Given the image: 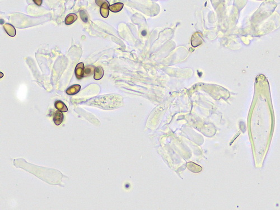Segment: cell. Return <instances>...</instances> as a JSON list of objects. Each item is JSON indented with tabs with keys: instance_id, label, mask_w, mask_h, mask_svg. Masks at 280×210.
I'll return each instance as SVG.
<instances>
[{
	"instance_id": "obj_1",
	"label": "cell",
	"mask_w": 280,
	"mask_h": 210,
	"mask_svg": "<svg viewBox=\"0 0 280 210\" xmlns=\"http://www.w3.org/2000/svg\"><path fill=\"white\" fill-rule=\"evenodd\" d=\"M123 100L121 95L109 94L95 98L93 100L92 104L104 109H114L121 107Z\"/></svg>"
},
{
	"instance_id": "obj_2",
	"label": "cell",
	"mask_w": 280,
	"mask_h": 210,
	"mask_svg": "<svg viewBox=\"0 0 280 210\" xmlns=\"http://www.w3.org/2000/svg\"><path fill=\"white\" fill-rule=\"evenodd\" d=\"M84 64L83 62L78 64L75 69V76L78 80H81L84 77Z\"/></svg>"
},
{
	"instance_id": "obj_3",
	"label": "cell",
	"mask_w": 280,
	"mask_h": 210,
	"mask_svg": "<svg viewBox=\"0 0 280 210\" xmlns=\"http://www.w3.org/2000/svg\"><path fill=\"white\" fill-rule=\"evenodd\" d=\"M64 114L61 111H56L53 116V121L56 126H59L64 121Z\"/></svg>"
},
{
	"instance_id": "obj_4",
	"label": "cell",
	"mask_w": 280,
	"mask_h": 210,
	"mask_svg": "<svg viewBox=\"0 0 280 210\" xmlns=\"http://www.w3.org/2000/svg\"><path fill=\"white\" fill-rule=\"evenodd\" d=\"M109 11V3L107 1L106 2L104 3L103 5L100 6V14L103 17L107 18L108 17Z\"/></svg>"
},
{
	"instance_id": "obj_5",
	"label": "cell",
	"mask_w": 280,
	"mask_h": 210,
	"mask_svg": "<svg viewBox=\"0 0 280 210\" xmlns=\"http://www.w3.org/2000/svg\"><path fill=\"white\" fill-rule=\"evenodd\" d=\"M3 28L9 36L14 37L16 36L17 31L13 25L10 24H5L3 26Z\"/></svg>"
},
{
	"instance_id": "obj_6",
	"label": "cell",
	"mask_w": 280,
	"mask_h": 210,
	"mask_svg": "<svg viewBox=\"0 0 280 210\" xmlns=\"http://www.w3.org/2000/svg\"><path fill=\"white\" fill-rule=\"evenodd\" d=\"M81 89V86L78 84H75L70 86L67 88L66 93L69 95H74L78 93Z\"/></svg>"
},
{
	"instance_id": "obj_7",
	"label": "cell",
	"mask_w": 280,
	"mask_h": 210,
	"mask_svg": "<svg viewBox=\"0 0 280 210\" xmlns=\"http://www.w3.org/2000/svg\"><path fill=\"white\" fill-rule=\"evenodd\" d=\"M55 106L57 110L62 112H66L68 111L66 105L61 100H57L55 103Z\"/></svg>"
},
{
	"instance_id": "obj_8",
	"label": "cell",
	"mask_w": 280,
	"mask_h": 210,
	"mask_svg": "<svg viewBox=\"0 0 280 210\" xmlns=\"http://www.w3.org/2000/svg\"><path fill=\"white\" fill-rule=\"evenodd\" d=\"M104 75V70L102 67L97 66L95 68V69L94 75V78L96 80H99L101 79H102Z\"/></svg>"
},
{
	"instance_id": "obj_9",
	"label": "cell",
	"mask_w": 280,
	"mask_h": 210,
	"mask_svg": "<svg viewBox=\"0 0 280 210\" xmlns=\"http://www.w3.org/2000/svg\"><path fill=\"white\" fill-rule=\"evenodd\" d=\"M123 3L117 2L109 6V10L113 12H118L121 11L123 7Z\"/></svg>"
},
{
	"instance_id": "obj_10",
	"label": "cell",
	"mask_w": 280,
	"mask_h": 210,
	"mask_svg": "<svg viewBox=\"0 0 280 210\" xmlns=\"http://www.w3.org/2000/svg\"><path fill=\"white\" fill-rule=\"evenodd\" d=\"M78 19V16L75 14H69L67 16L65 19V24L67 25H71L75 22Z\"/></svg>"
},
{
	"instance_id": "obj_11",
	"label": "cell",
	"mask_w": 280,
	"mask_h": 210,
	"mask_svg": "<svg viewBox=\"0 0 280 210\" xmlns=\"http://www.w3.org/2000/svg\"><path fill=\"white\" fill-rule=\"evenodd\" d=\"M95 67L94 66H88L85 67L84 70V77L89 76L94 74Z\"/></svg>"
},
{
	"instance_id": "obj_12",
	"label": "cell",
	"mask_w": 280,
	"mask_h": 210,
	"mask_svg": "<svg viewBox=\"0 0 280 210\" xmlns=\"http://www.w3.org/2000/svg\"><path fill=\"white\" fill-rule=\"evenodd\" d=\"M193 36L195 37L194 41H192V45L194 47H197L200 44H202V40L200 38L199 36L196 35V33L193 34Z\"/></svg>"
},
{
	"instance_id": "obj_13",
	"label": "cell",
	"mask_w": 280,
	"mask_h": 210,
	"mask_svg": "<svg viewBox=\"0 0 280 210\" xmlns=\"http://www.w3.org/2000/svg\"><path fill=\"white\" fill-rule=\"evenodd\" d=\"M80 15L81 18L83 22H86L88 21V17L86 14L85 11L83 10H81L80 11Z\"/></svg>"
},
{
	"instance_id": "obj_14",
	"label": "cell",
	"mask_w": 280,
	"mask_h": 210,
	"mask_svg": "<svg viewBox=\"0 0 280 210\" xmlns=\"http://www.w3.org/2000/svg\"><path fill=\"white\" fill-rule=\"evenodd\" d=\"M106 1H107V0H95V3H97V6L100 7L104 3L106 2Z\"/></svg>"
},
{
	"instance_id": "obj_15",
	"label": "cell",
	"mask_w": 280,
	"mask_h": 210,
	"mask_svg": "<svg viewBox=\"0 0 280 210\" xmlns=\"http://www.w3.org/2000/svg\"><path fill=\"white\" fill-rule=\"evenodd\" d=\"M34 2L36 4V5L40 6L42 4L43 0H33Z\"/></svg>"
}]
</instances>
